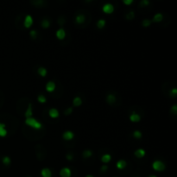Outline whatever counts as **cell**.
Returning a JSON list of instances; mask_svg holds the SVG:
<instances>
[{"label": "cell", "instance_id": "obj_1", "mask_svg": "<svg viewBox=\"0 0 177 177\" xmlns=\"http://www.w3.org/2000/svg\"><path fill=\"white\" fill-rule=\"evenodd\" d=\"M25 124H26L28 126L32 127L33 129H35V130H40L41 127H42V124L34 118H26L25 119Z\"/></svg>", "mask_w": 177, "mask_h": 177}, {"label": "cell", "instance_id": "obj_2", "mask_svg": "<svg viewBox=\"0 0 177 177\" xmlns=\"http://www.w3.org/2000/svg\"><path fill=\"white\" fill-rule=\"evenodd\" d=\"M152 168L154 170L161 172V171H163L164 169H166V166L165 164L162 162H161V161H155L152 163Z\"/></svg>", "mask_w": 177, "mask_h": 177}, {"label": "cell", "instance_id": "obj_3", "mask_svg": "<svg viewBox=\"0 0 177 177\" xmlns=\"http://www.w3.org/2000/svg\"><path fill=\"white\" fill-rule=\"evenodd\" d=\"M102 10L105 13L111 14L114 11V7H113V5L111 4V3H106V4H104V6H103Z\"/></svg>", "mask_w": 177, "mask_h": 177}, {"label": "cell", "instance_id": "obj_4", "mask_svg": "<svg viewBox=\"0 0 177 177\" xmlns=\"http://www.w3.org/2000/svg\"><path fill=\"white\" fill-rule=\"evenodd\" d=\"M72 172L68 168H63L60 171V176L61 177H71Z\"/></svg>", "mask_w": 177, "mask_h": 177}, {"label": "cell", "instance_id": "obj_5", "mask_svg": "<svg viewBox=\"0 0 177 177\" xmlns=\"http://www.w3.org/2000/svg\"><path fill=\"white\" fill-rule=\"evenodd\" d=\"M32 24H33V18H32V17L30 15L26 16V17H25L24 19V22H23L24 27L25 28H30Z\"/></svg>", "mask_w": 177, "mask_h": 177}, {"label": "cell", "instance_id": "obj_6", "mask_svg": "<svg viewBox=\"0 0 177 177\" xmlns=\"http://www.w3.org/2000/svg\"><path fill=\"white\" fill-rule=\"evenodd\" d=\"M73 138H74V134H73V133L72 132V131H65V132L62 134V138L64 139V140L70 141V140H72Z\"/></svg>", "mask_w": 177, "mask_h": 177}, {"label": "cell", "instance_id": "obj_7", "mask_svg": "<svg viewBox=\"0 0 177 177\" xmlns=\"http://www.w3.org/2000/svg\"><path fill=\"white\" fill-rule=\"evenodd\" d=\"M55 89V83L54 81H48L46 85V90L48 93H52Z\"/></svg>", "mask_w": 177, "mask_h": 177}, {"label": "cell", "instance_id": "obj_8", "mask_svg": "<svg viewBox=\"0 0 177 177\" xmlns=\"http://www.w3.org/2000/svg\"><path fill=\"white\" fill-rule=\"evenodd\" d=\"M48 115L50 116V118H57L59 117L60 113L58 111V110L55 109V108H51L48 111Z\"/></svg>", "mask_w": 177, "mask_h": 177}, {"label": "cell", "instance_id": "obj_9", "mask_svg": "<svg viewBox=\"0 0 177 177\" xmlns=\"http://www.w3.org/2000/svg\"><path fill=\"white\" fill-rule=\"evenodd\" d=\"M32 115H33V108H32V105L29 104L28 108H27V110L25 111L24 116L26 117V118H32Z\"/></svg>", "mask_w": 177, "mask_h": 177}, {"label": "cell", "instance_id": "obj_10", "mask_svg": "<svg viewBox=\"0 0 177 177\" xmlns=\"http://www.w3.org/2000/svg\"><path fill=\"white\" fill-rule=\"evenodd\" d=\"M41 175L42 177H52L51 170L49 169H48V168H44V169H41Z\"/></svg>", "mask_w": 177, "mask_h": 177}, {"label": "cell", "instance_id": "obj_11", "mask_svg": "<svg viewBox=\"0 0 177 177\" xmlns=\"http://www.w3.org/2000/svg\"><path fill=\"white\" fill-rule=\"evenodd\" d=\"M56 37L58 38L59 40H62L65 38V36H66V32H65V30H63V29H59L58 30L56 31Z\"/></svg>", "mask_w": 177, "mask_h": 177}, {"label": "cell", "instance_id": "obj_12", "mask_svg": "<svg viewBox=\"0 0 177 177\" xmlns=\"http://www.w3.org/2000/svg\"><path fill=\"white\" fill-rule=\"evenodd\" d=\"M130 120H131V122H134V123L139 122V121L141 120V117H140V115L138 114V113L133 112L132 114L130 116Z\"/></svg>", "mask_w": 177, "mask_h": 177}, {"label": "cell", "instance_id": "obj_13", "mask_svg": "<svg viewBox=\"0 0 177 177\" xmlns=\"http://www.w3.org/2000/svg\"><path fill=\"white\" fill-rule=\"evenodd\" d=\"M134 155L135 156H137L138 158H142L145 156V150L142 149H138L134 152Z\"/></svg>", "mask_w": 177, "mask_h": 177}, {"label": "cell", "instance_id": "obj_14", "mask_svg": "<svg viewBox=\"0 0 177 177\" xmlns=\"http://www.w3.org/2000/svg\"><path fill=\"white\" fill-rule=\"evenodd\" d=\"M7 135V131L5 129V124L3 123H0V137L1 138H4Z\"/></svg>", "mask_w": 177, "mask_h": 177}, {"label": "cell", "instance_id": "obj_15", "mask_svg": "<svg viewBox=\"0 0 177 177\" xmlns=\"http://www.w3.org/2000/svg\"><path fill=\"white\" fill-rule=\"evenodd\" d=\"M106 102L110 105L114 104V103L116 102V97L113 94H111V93H110V94H108L107 96H106Z\"/></svg>", "mask_w": 177, "mask_h": 177}, {"label": "cell", "instance_id": "obj_16", "mask_svg": "<svg viewBox=\"0 0 177 177\" xmlns=\"http://www.w3.org/2000/svg\"><path fill=\"white\" fill-rule=\"evenodd\" d=\"M163 19V15L162 13H157L153 17V20L151 22H155V23H160V22L162 21Z\"/></svg>", "mask_w": 177, "mask_h": 177}, {"label": "cell", "instance_id": "obj_17", "mask_svg": "<svg viewBox=\"0 0 177 177\" xmlns=\"http://www.w3.org/2000/svg\"><path fill=\"white\" fill-rule=\"evenodd\" d=\"M75 21H76V23H79V24H82V23H85V21H86V17H85V16L82 15V14H79V15L76 16Z\"/></svg>", "mask_w": 177, "mask_h": 177}, {"label": "cell", "instance_id": "obj_18", "mask_svg": "<svg viewBox=\"0 0 177 177\" xmlns=\"http://www.w3.org/2000/svg\"><path fill=\"white\" fill-rule=\"evenodd\" d=\"M116 166L118 169H124V168L127 166V163H126V162L124 160H119L118 162H117Z\"/></svg>", "mask_w": 177, "mask_h": 177}, {"label": "cell", "instance_id": "obj_19", "mask_svg": "<svg viewBox=\"0 0 177 177\" xmlns=\"http://www.w3.org/2000/svg\"><path fill=\"white\" fill-rule=\"evenodd\" d=\"M81 104H82V99H81L79 97H75L73 100V106H80Z\"/></svg>", "mask_w": 177, "mask_h": 177}, {"label": "cell", "instance_id": "obj_20", "mask_svg": "<svg viewBox=\"0 0 177 177\" xmlns=\"http://www.w3.org/2000/svg\"><path fill=\"white\" fill-rule=\"evenodd\" d=\"M111 160V155H109V154L104 155V156L101 157V161H102L104 163H108Z\"/></svg>", "mask_w": 177, "mask_h": 177}, {"label": "cell", "instance_id": "obj_21", "mask_svg": "<svg viewBox=\"0 0 177 177\" xmlns=\"http://www.w3.org/2000/svg\"><path fill=\"white\" fill-rule=\"evenodd\" d=\"M37 72H38V73H39L40 75H41V77H45L47 75V73H48V71H47V69L45 68H42V67L39 68L38 70H37Z\"/></svg>", "mask_w": 177, "mask_h": 177}, {"label": "cell", "instance_id": "obj_22", "mask_svg": "<svg viewBox=\"0 0 177 177\" xmlns=\"http://www.w3.org/2000/svg\"><path fill=\"white\" fill-rule=\"evenodd\" d=\"M41 26L42 27L43 29H48V27L50 26V22L48 21V19H43L41 23Z\"/></svg>", "mask_w": 177, "mask_h": 177}, {"label": "cell", "instance_id": "obj_23", "mask_svg": "<svg viewBox=\"0 0 177 177\" xmlns=\"http://www.w3.org/2000/svg\"><path fill=\"white\" fill-rule=\"evenodd\" d=\"M92 155H93V152H92V150H90V149H86V150H84L82 153V156L84 158H89L90 156H92Z\"/></svg>", "mask_w": 177, "mask_h": 177}, {"label": "cell", "instance_id": "obj_24", "mask_svg": "<svg viewBox=\"0 0 177 177\" xmlns=\"http://www.w3.org/2000/svg\"><path fill=\"white\" fill-rule=\"evenodd\" d=\"M106 25V20L105 19H99L98 22H97V27L99 29H103Z\"/></svg>", "mask_w": 177, "mask_h": 177}, {"label": "cell", "instance_id": "obj_25", "mask_svg": "<svg viewBox=\"0 0 177 177\" xmlns=\"http://www.w3.org/2000/svg\"><path fill=\"white\" fill-rule=\"evenodd\" d=\"M142 132H141L140 131H133V137H134L135 138L140 139L141 138H142Z\"/></svg>", "mask_w": 177, "mask_h": 177}, {"label": "cell", "instance_id": "obj_26", "mask_svg": "<svg viewBox=\"0 0 177 177\" xmlns=\"http://www.w3.org/2000/svg\"><path fill=\"white\" fill-rule=\"evenodd\" d=\"M2 162L5 165H9L10 163V162H11V160H10V158L9 156H3V159H2Z\"/></svg>", "mask_w": 177, "mask_h": 177}, {"label": "cell", "instance_id": "obj_27", "mask_svg": "<svg viewBox=\"0 0 177 177\" xmlns=\"http://www.w3.org/2000/svg\"><path fill=\"white\" fill-rule=\"evenodd\" d=\"M151 23L152 22L150 21V20H149V19H144V20H142V25L143 27H149V25L151 24Z\"/></svg>", "mask_w": 177, "mask_h": 177}, {"label": "cell", "instance_id": "obj_28", "mask_svg": "<svg viewBox=\"0 0 177 177\" xmlns=\"http://www.w3.org/2000/svg\"><path fill=\"white\" fill-rule=\"evenodd\" d=\"M37 100H38L40 103H45L47 101V99H46V97H45L44 95L41 94V95H39V96L37 97Z\"/></svg>", "mask_w": 177, "mask_h": 177}, {"label": "cell", "instance_id": "obj_29", "mask_svg": "<svg viewBox=\"0 0 177 177\" xmlns=\"http://www.w3.org/2000/svg\"><path fill=\"white\" fill-rule=\"evenodd\" d=\"M135 17V14H134V11H130L129 13L126 15V18H127L128 20H132L133 18Z\"/></svg>", "mask_w": 177, "mask_h": 177}, {"label": "cell", "instance_id": "obj_30", "mask_svg": "<svg viewBox=\"0 0 177 177\" xmlns=\"http://www.w3.org/2000/svg\"><path fill=\"white\" fill-rule=\"evenodd\" d=\"M30 37H31L32 39L36 38V36H37V32L35 31V30H31V31L30 32Z\"/></svg>", "mask_w": 177, "mask_h": 177}, {"label": "cell", "instance_id": "obj_31", "mask_svg": "<svg viewBox=\"0 0 177 177\" xmlns=\"http://www.w3.org/2000/svg\"><path fill=\"white\" fill-rule=\"evenodd\" d=\"M176 94H177V89H176V87H174L172 90H171L170 95H171V97H172V98H176Z\"/></svg>", "mask_w": 177, "mask_h": 177}, {"label": "cell", "instance_id": "obj_32", "mask_svg": "<svg viewBox=\"0 0 177 177\" xmlns=\"http://www.w3.org/2000/svg\"><path fill=\"white\" fill-rule=\"evenodd\" d=\"M170 112L172 113V114H174V115H176V114H177V106H176V105H175V106H173L172 107H171Z\"/></svg>", "mask_w": 177, "mask_h": 177}, {"label": "cell", "instance_id": "obj_33", "mask_svg": "<svg viewBox=\"0 0 177 177\" xmlns=\"http://www.w3.org/2000/svg\"><path fill=\"white\" fill-rule=\"evenodd\" d=\"M72 112H73V108H72V107H69V108H68V109L65 110L64 114H65V115H70Z\"/></svg>", "mask_w": 177, "mask_h": 177}, {"label": "cell", "instance_id": "obj_34", "mask_svg": "<svg viewBox=\"0 0 177 177\" xmlns=\"http://www.w3.org/2000/svg\"><path fill=\"white\" fill-rule=\"evenodd\" d=\"M43 3H44V2H43L42 0H39V1H33V2H31L32 4H35V5H36V6H39V5L42 4Z\"/></svg>", "mask_w": 177, "mask_h": 177}, {"label": "cell", "instance_id": "obj_35", "mask_svg": "<svg viewBox=\"0 0 177 177\" xmlns=\"http://www.w3.org/2000/svg\"><path fill=\"white\" fill-rule=\"evenodd\" d=\"M107 169H108V166H106V165H103V166H101V168H100V170L102 171V172H106Z\"/></svg>", "mask_w": 177, "mask_h": 177}, {"label": "cell", "instance_id": "obj_36", "mask_svg": "<svg viewBox=\"0 0 177 177\" xmlns=\"http://www.w3.org/2000/svg\"><path fill=\"white\" fill-rule=\"evenodd\" d=\"M123 2H124V3H125V4L130 5L133 3V0H124Z\"/></svg>", "mask_w": 177, "mask_h": 177}, {"label": "cell", "instance_id": "obj_37", "mask_svg": "<svg viewBox=\"0 0 177 177\" xmlns=\"http://www.w3.org/2000/svg\"><path fill=\"white\" fill-rule=\"evenodd\" d=\"M149 2L147 1V0H142V1L140 2L141 5H147V4H149Z\"/></svg>", "mask_w": 177, "mask_h": 177}, {"label": "cell", "instance_id": "obj_38", "mask_svg": "<svg viewBox=\"0 0 177 177\" xmlns=\"http://www.w3.org/2000/svg\"><path fill=\"white\" fill-rule=\"evenodd\" d=\"M66 157H67V159H68V161H72L73 159V156H72V155H70V154H68L66 156Z\"/></svg>", "mask_w": 177, "mask_h": 177}, {"label": "cell", "instance_id": "obj_39", "mask_svg": "<svg viewBox=\"0 0 177 177\" xmlns=\"http://www.w3.org/2000/svg\"><path fill=\"white\" fill-rule=\"evenodd\" d=\"M58 23H59V24H63V23H64V20H63L62 18H59Z\"/></svg>", "mask_w": 177, "mask_h": 177}, {"label": "cell", "instance_id": "obj_40", "mask_svg": "<svg viewBox=\"0 0 177 177\" xmlns=\"http://www.w3.org/2000/svg\"><path fill=\"white\" fill-rule=\"evenodd\" d=\"M85 177H94L93 176H92V175H87V176H86Z\"/></svg>", "mask_w": 177, "mask_h": 177}, {"label": "cell", "instance_id": "obj_41", "mask_svg": "<svg viewBox=\"0 0 177 177\" xmlns=\"http://www.w3.org/2000/svg\"><path fill=\"white\" fill-rule=\"evenodd\" d=\"M149 177H156V176H154V175H151V176H149Z\"/></svg>", "mask_w": 177, "mask_h": 177}, {"label": "cell", "instance_id": "obj_42", "mask_svg": "<svg viewBox=\"0 0 177 177\" xmlns=\"http://www.w3.org/2000/svg\"><path fill=\"white\" fill-rule=\"evenodd\" d=\"M28 177H31V176H28Z\"/></svg>", "mask_w": 177, "mask_h": 177}]
</instances>
